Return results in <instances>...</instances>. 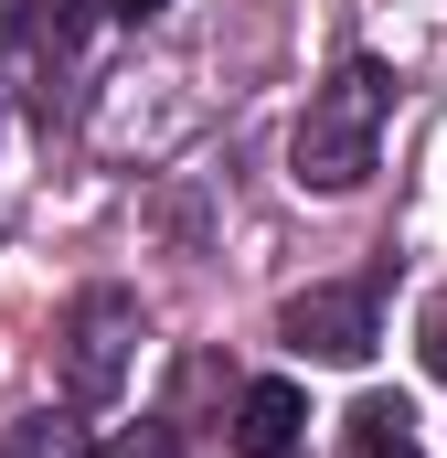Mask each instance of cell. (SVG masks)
<instances>
[{
	"label": "cell",
	"instance_id": "cell-1",
	"mask_svg": "<svg viewBox=\"0 0 447 458\" xmlns=\"http://www.w3.org/2000/svg\"><path fill=\"white\" fill-rule=\"evenodd\" d=\"M384 117H394V75H384V64H362V54L331 64V75L309 86V107H299V139H288L299 192H351V182H373Z\"/></svg>",
	"mask_w": 447,
	"mask_h": 458
},
{
	"label": "cell",
	"instance_id": "cell-6",
	"mask_svg": "<svg viewBox=\"0 0 447 458\" xmlns=\"http://www.w3.org/2000/svg\"><path fill=\"white\" fill-rule=\"evenodd\" d=\"M0 458H97V437H86V405H43V416L0 427Z\"/></svg>",
	"mask_w": 447,
	"mask_h": 458
},
{
	"label": "cell",
	"instance_id": "cell-11",
	"mask_svg": "<svg viewBox=\"0 0 447 458\" xmlns=\"http://www.w3.org/2000/svg\"><path fill=\"white\" fill-rule=\"evenodd\" d=\"M0 75H11V11H0Z\"/></svg>",
	"mask_w": 447,
	"mask_h": 458
},
{
	"label": "cell",
	"instance_id": "cell-5",
	"mask_svg": "<svg viewBox=\"0 0 447 458\" xmlns=\"http://www.w3.org/2000/svg\"><path fill=\"white\" fill-rule=\"evenodd\" d=\"M86 21H97V0H11V43L32 64H64L86 43Z\"/></svg>",
	"mask_w": 447,
	"mask_h": 458
},
{
	"label": "cell",
	"instance_id": "cell-10",
	"mask_svg": "<svg viewBox=\"0 0 447 458\" xmlns=\"http://www.w3.org/2000/svg\"><path fill=\"white\" fill-rule=\"evenodd\" d=\"M97 11H117V21H160L171 0H97Z\"/></svg>",
	"mask_w": 447,
	"mask_h": 458
},
{
	"label": "cell",
	"instance_id": "cell-9",
	"mask_svg": "<svg viewBox=\"0 0 447 458\" xmlns=\"http://www.w3.org/2000/svg\"><path fill=\"white\" fill-rule=\"evenodd\" d=\"M426 362H437V384H447V299L426 310Z\"/></svg>",
	"mask_w": 447,
	"mask_h": 458
},
{
	"label": "cell",
	"instance_id": "cell-3",
	"mask_svg": "<svg viewBox=\"0 0 447 458\" xmlns=\"http://www.w3.org/2000/svg\"><path fill=\"white\" fill-rule=\"evenodd\" d=\"M277 331L288 352H309V362H373V288H299L288 310H277Z\"/></svg>",
	"mask_w": 447,
	"mask_h": 458
},
{
	"label": "cell",
	"instance_id": "cell-8",
	"mask_svg": "<svg viewBox=\"0 0 447 458\" xmlns=\"http://www.w3.org/2000/svg\"><path fill=\"white\" fill-rule=\"evenodd\" d=\"M107 458H181V437H171V427H128Z\"/></svg>",
	"mask_w": 447,
	"mask_h": 458
},
{
	"label": "cell",
	"instance_id": "cell-4",
	"mask_svg": "<svg viewBox=\"0 0 447 458\" xmlns=\"http://www.w3.org/2000/svg\"><path fill=\"white\" fill-rule=\"evenodd\" d=\"M299 427H309V394H299V384L266 373V384L234 394V458H288V448H299Z\"/></svg>",
	"mask_w": 447,
	"mask_h": 458
},
{
	"label": "cell",
	"instance_id": "cell-7",
	"mask_svg": "<svg viewBox=\"0 0 447 458\" xmlns=\"http://www.w3.org/2000/svg\"><path fill=\"white\" fill-rule=\"evenodd\" d=\"M351 448L362 458H426L416 448V416H405L394 394H362V405H351Z\"/></svg>",
	"mask_w": 447,
	"mask_h": 458
},
{
	"label": "cell",
	"instance_id": "cell-2",
	"mask_svg": "<svg viewBox=\"0 0 447 458\" xmlns=\"http://www.w3.org/2000/svg\"><path fill=\"white\" fill-rule=\"evenodd\" d=\"M139 342H149L139 299H128V288H86V299L64 310V331H54L64 405H117V394H128V373H139Z\"/></svg>",
	"mask_w": 447,
	"mask_h": 458
}]
</instances>
